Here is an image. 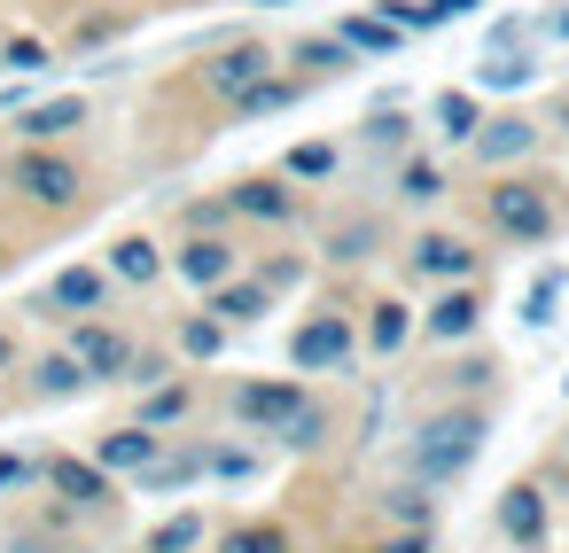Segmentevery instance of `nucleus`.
Masks as SVG:
<instances>
[{
	"instance_id": "nucleus-1",
	"label": "nucleus",
	"mask_w": 569,
	"mask_h": 553,
	"mask_svg": "<svg viewBox=\"0 0 569 553\" xmlns=\"http://www.w3.org/2000/svg\"><path fill=\"white\" fill-rule=\"evenodd\" d=\"M0 188H9L24 211H40V219L87 211V164L71 149H17L9 164H0Z\"/></svg>"
},
{
	"instance_id": "nucleus-2",
	"label": "nucleus",
	"mask_w": 569,
	"mask_h": 553,
	"mask_svg": "<svg viewBox=\"0 0 569 553\" xmlns=\"http://www.w3.org/2000/svg\"><path fill=\"white\" fill-rule=\"evenodd\" d=\"M483 219H491V234H499V242L538 250V242H553L561 203H553V188H546V180H499V188H483Z\"/></svg>"
},
{
	"instance_id": "nucleus-3",
	"label": "nucleus",
	"mask_w": 569,
	"mask_h": 553,
	"mask_svg": "<svg viewBox=\"0 0 569 553\" xmlns=\"http://www.w3.org/2000/svg\"><path fill=\"white\" fill-rule=\"evenodd\" d=\"M476 452H483V413H429V421H421V436H413V467H421L429 483L468 475V467H476Z\"/></svg>"
},
{
	"instance_id": "nucleus-4",
	"label": "nucleus",
	"mask_w": 569,
	"mask_h": 553,
	"mask_svg": "<svg viewBox=\"0 0 569 553\" xmlns=\"http://www.w3.org/2000/svg\"><path fill=\"white\" fill-rule=\"evenodd\" d=\"M63 351L79 359V374L94 382V390H110V382H126V366H133V335L110 320V312H94V320H63Z\"/></svg>"
},
{
	"instance_id": "nucleus-5",
	"label": "nucleus",
	"mask_w": 569,
	"mask_h": 553,
	"mask_svg": "<svg viewBox=\"0 0 569 553\" xmlns=\"http://www.w3.org/2000/svg\"><path fill=\"white\" fill-rule=\"evenodd\" d=\"M273 71H281V56H273L266 40H219V48L203 56V94L234 110V102H242L250 87H266Z\"/></svg>"
},
{
	"instance_id": "nucleus-6",
	"label": "nucleus",
	"mask_w": 569,
	"mask_h": 553,
	"mask_svg": "<svg viewBox=\"0 0 569 553\" xmlns=\"http://www.w3.org/2000/svg\"><path fill=\"white\" fill-rule=\"evenodd\" d=\"M164 273H180L196 296H211L219 281L242 273V250H234V234H180V242L164 250Z\"/></svg>"
},
{
	"instance_id": "nucleus-7",
	"label": "nucleus",
	"mask_w": 569,
	"mask_h": 553,
	"mask_svg": "<svg viewBox=\"0 0 569 553\" xmlns=\"http://www.w3.org/2000/svg\"><path fill=\"white\" fill-rule=\"evenodd\" d=\"M110 273L102 265H63V273H48V289L32 296V312L40 320H94V312H110Z\"/></svg>"
},
{
	"instance_id": "nucleus-8",
	"label": "nucleus",
	"mask_w": 569,
	"mask_h": 553,
	"mask_svg": "<svg viewBox=\"0 0 569 553\" xmlns=\"http://www.w3.org/2000/svg\"><path fill=\"white\" fill-rule=\"evenodd\" d=\"M289 359H297L305 374H343V366L359 359V328H351V312H312V320L289 335Z\"/></svg>"
},
{
	"instance_id": "nucleus-9",
	"label": "nucleus",
	"mask_w": 569,
	"mask_h": 553,
	"mask_svg": "<svg viewBox=\"0 0 569 553\" xmlns=\"http://www.w3.org/2000/svg\"><path fill=\"white\" fill-rule=\"evenodd\" d=\"M40 483H48L71 514H102V506H118V475H102V467L79 460V452H48V460H40Z\"/></svg>"
},
{
	"instance_id": "nucleus-10",
	"label": "nucleus",
	"mask_w": 569,
	"mask_h": 553,
	"mask_svg": "<svg viewBox=\"0 0 569 553\" xmlns=\"http://www.w3.org/2000/svg\"><path fill=\"white\" fill-rule=\"evenodd\" d=\"M227 211H234V219H258V227H297V219H305V195H297V180H281V172H242V180L227 188Z\"/></svg>"
},
{
	"instance_id": "nucleus-11",
	"label": "nucleus",
	"mask_w": 569,
	"mask_h": 553,
	"mask_svg": "<svg viewBox=\"0 0 569 553\" xmlns=\"http://www.w3.org/2000/svg\"><path fill=\"white\" fill-rule=\"evenodd\" d=\"M94 110H87V94H56V102H32V110H17V149H71V133L87 125Z\"/></svg>"
},
{
	"instance_id": "nucleus-12",
	"label": "nucleus",
	"mask_w": 569,
	"mask_h": 553,
	"mask_svg": "<svg viewBox=\"0 0 569 553\" xmlns=\"http://www.w3.org/2000/svg\"><path fill=\"white\" fill-rule=\"evenodd\" d=\"M406 273L413 281H476V242H460V234H445V227H429V234H413V250H406Z\"/></svg>"
},
{
	"instance_id": "nucleus-13",
	"label": "nucleus",
	"mask_w": 569,
	"mask_h": 553,
	"mask_svg": "<svg viewBox=\"0 0 569 553\" xmlns=\"http://www.w3.org/2000/svg\"><path fill=\"white\" fill-rule=\"evenodd\" d=\"M157 452H164V429L118 421V429H102V436H94V452H87V460H94L102 475H118V483H126V475H141V467H157Z\"/></svg>"
},
{
	"instance_id": "nucleus-14",
	"label": "nucleus",
	"mask_w": 569,
	"mask_h": 553,
	"mask_svg": "<svg viewBox=\"0 0 569 553\" xmlns=\"http://www.w3.org/2000/svg\"><path fill=\"white\" fill-rule=\"evenodd\" d=\"M530 149H538V118H522V110H499V118H483V125L468 133V157L491 164V172H499V164H522Z\"/></svg>"
},
{
	"instance_id": "nucleus-15",
	"label": "nucleus",
	"mask_w": 569,
	"mask_h": 553,
	"mask_svg": "<svg viewBox=\"0 0 569 553\" xmlns=\"http://www.w3.org/2000/svg\"><path fill=\"white\" fill-rule=\"evenodd\" d=\"M227 405H234V421H242V429H266V436H281V429L297 421L305 390H297V382H242Z\"/></svg>"
},
{
	"instance_id": "nucleus-16",
	"label": "nucleus",
	"mask_w": 569,
	"mask_h": 553,
	"mask_svg": "<svg viewBox=\"0 0 569 553\" xmlns=\"http://www.w3.org/2000/svg\"><path fill=\"white\" fill-rule=\"evenodd\" d=\"M476 320H483V296H476V281H452V289H437V304L413 320L429 343H468L476 335Z\"/></svg>"
},
{
	"instance_id": "nucleus-17",
	"label": "nucleus",
	"mask_w": 569,
	"mask_h": 553,
	"mask_svg": "<svg viewBox=\"0 0 569 553\" xmlns=\"http://www.w3.org/2000/svg\"><path fill=\"white\" fill-rule=\"evenodd\" d=\"M102 273H110V289H157L164 281V242L157 234H118Z\"/></svg>"
},
{
	"instance_id": "nucleus-18",
	"label": "nucleus",
	"mask_w": 569,
	"mask_h": 553,
	"mask_svg": "<svg viewBox=\"0 0 569 553\" xmlns=\"http://www.w3.org/2000/svg\"><path fill=\"white\" fill-rule=\"evenodd\" d=\"M203 312H211L219 328H250V320L273 312V289H266L258 273H234V281H219V289L203 296Z\"/></svg>"
},
{
	"instance_id": "nucleus-19",
	"label": "nucleus",
	"mask_w": 569,
	"mask_h": 553,
	"mask_svg": "<svg viewBox=\"0 0 569 553\" xmlns=\"http://www.w3.org/2000/svg\"><path fill=\"white\" fill-rule=\"evenodd\" d=\"M375 250H382V219H375V211H343V219H328V250H320L328 265H367Z\"/></svg>"
},
{
	"instance_id": "nucleus-20",
	"label": "nucleus",
	"mask_w": 569,
	"mask_h": 553,
	"mask_svg": "<svg viewBox=\"0 0 569 553\" xmlns=\"http://www.w3.org/2000/svg\"><path fill=\"white\" fill-rule=\"evenodd\" d=\"M24 374H32V382H24V398H40V405H63V398H79V390H94V382L79 374V359L63 351V343H56V351H40V359H32Z\"/></svg>"
},
{
	"instance_id": "nucleus-21",
	"label": "nucleus",
	"mask_w": 569,
	"mask_h": 553,
	"mask_svg": "<svg viewBox=\"0 0 569 553\" xmlns=\"http://www.w3.org/2000/svg\"><path fill=\"white\" fill-rule=\"evenodd\" d=\"M499 530L515 545H546V491L538 483H507L499 491Z\"/></svg>"
},
{
	"instance_id": "nucleus-22",
	"label": "nucleus",
	"mask_w": 569,
	"mask_h": 553,
	"mask_svg": "<svg viewBox=\"0 0 569 553\" xmlns=\"http://www.w3.org/2000/svg\"><path fill=\"white\" fill-rule=\"evenodd\" d=\"M289 63H297V79H305V87H320V79H343L359 56H351L336 32H312V40H297V48H289Z\"/></svg>"
},
{
	"instance_id": "nucleus-23",
	"label": "nucleus",
	"mask_w": 569,
	"mask_h": 553,
	"mask_svg": "<svg viewBox=\"0 0 569 553\" xmlns=\"http://www.w3.org/2000/svg\"><path fill=\"white\" fill-rule=\"evenodd\" d=\"M445 188H452V180H445V164H437V157H406V164L390 172V203H413V211H429Z\"/></svg>"
},
{
	"instance_id": "nucleus-24",
	"label": "nucleus",
	"mask_w": 569,
	"mask_h": 553,
	"mask_svg": "<svg viewBox=\"0 0 569 553\" xmlns=\"http://www.w3.org/2000/svg\"><path fill=\"white\" fill-rule=\"evenodd\" d=\"M406 335H413V304L406 296H375L367 304V351H406Z\"/></svg>"
},
{
	"instance_id": "nucleus-25",
	"label": "nucleus",
	"mask_w": 569,
	"mask_h": 553,
	"mask_svg": "<svg viewBox=\"0 0 569 553\" xmlns=\"http://www.w3.org/2000/svg\"><path fill=\"white\" fill-rule=\"evenodd\" d=\"M429 118H437V141H460V149H468V133L483 125V102H476L468 87H445V94L429 102Z\"/></svg>"
},
{
	"instance_id": "nucleus-26",
	"label": "nucleus",
	"mask_w": 569,
	"mask_h": 553,
	"mask_svg": "<svg viewBox=\"0 0 569 553\" xmlns=\"http://www.w3.org/2000/svg\"><path fill=\"white\" fill-rule=\"evenodd\" d=\"M305 102V79L297 71H273L266 87H250L242 102H234V118H281V110H297Z\"/></svg>"
},
{
	"instance_id": "nucleus-27",
	"label": "nucleus",
	"mask_w": 569,
	"mask_h": 553,
	"mask_svg": "<svg viewBox=\"0 0 569 553\" xmlns=\"http://www.w3.org/2000/svg\"><path fill=\"white\" fill-rule=\"evenodd\" d=\"M227 335H234V328H219L211 312H188V320L172 328V351H180V359H196V366H211V359L227 351Z\"/></svg>"
},
{
	"instance_id": "nucleus-28",
	"label": "nucleus",
	"mask_w": 569,
	"mask_h": 553,
	"mask_svg": "<svg viewBox=\"0 0 569 553\" xmlns=\"http://www.w3.org/2000/svg\"><path fill=\"white\" fill-rule=\"evenodd\" d=\"M188 405H196V382H149L141 390V429H172V421H188Z\"/></svg>"
},
{
	"instance_id": "nucleus-29",
	"label": "nucleus",
	"mask_w": 569,
	"mask_h": 553,
	"mask_svg": "<svg viewBox=\"0 0 569 553\" xmlns=\"http://www.w3.org/2000/svg\"><path fill=\"white\" fill-rule=\"evenodd\" d=\"M336 40H343L351 56H398V40H406V32H398L390 17H343V32H336Z\"/></svg>"
},
{
	"instance_id": "nucleus-30",
	"label": "nucleus",
	"mask_w": 569,
	"mask_h": 553,
	"mask_svg": "<svg viewBox=\"0 0 569 553\" xmlns=\"http://www.w3.org/2000/svg\"><path fill=\"white\" fill-rule=\"evenodd\" d=\"M406 141H413V118H406L398 102H375V110H367V149H390V157H406Z\"/></svg>"
},
{
	"instance_id": "nucleus-31",
	"label": "nucleus",
	"mask_w": 569,
	"mask_h": 553,
	"mask_svg": "<svg viewBox=\"0 0 569 553\" xmlns=\"http://www.w3.org/2000/svg\"><path fill=\"white\" fill-rule=\"evenodd\" d=\"M336 141H297L289 157H281V180H336Z\"/></svg>"
},
{
	"instance_id": "nucleus-32",
	"label": "nucleus",
	"mask_w": 569,
	"mask_h": 553,
	"mask_svg": "<svg viewBox=\"0 0 569 553\" xmlns=\"http://www.w3.org/2000/svg\"><path fill=\"white\" fill-rule=\"evenodd\" d=\"M507 32H515V24H507ZM530 71H538V63H530L522 48L507 56V48L491 40V56H483V71H476V79H483V87H530Z\"/></svg>"
},
{
	"instance_id": "nucleus-33",
	"label": "nucleus",
	"mask_w": 569,
	"mask_h": 553,
	"mask_svg": "<svg viewBox=\"0 0 569 553\" xmlns=\"http://www.w3.org/2000/svg\"><path fill=\"white\" fill-rule=\"evenodd\" d=\"M203 545V514H172V522H157L149 530V545L141 553H196Z\"/></svg>"
},
{
	"instance_id": "nucleus-34",
	"label": "nucleus",
	"mask_w": 569,
	"mask_h": 553,
	"mask_svg": "<svg viewBox=\"0 0 569 553\" xmlns=\"http://www.w3.org/2000/svg\"><path fill=\"white\" fill-rule=\"evenodd\" d=\"M219 553H289V537H281L273 522H242V530L219 537Z\"/></svg>"
},
{
	"instance_id": "nucleus-35",
	"label": "nucleus",
	"mask_w": 569,
	"mask_h": 553,
	"mask_svg": "<svg viewBox=\"0 0 569 553\" xmlns=\"http://www.w3.org/2000/svg\"><path fill=\"white\" fill-rule=\"evenodd\" d=\"M0 63H9V71H48V63H56V48H48V40H32V32H9V40H0Z\"/></svg>"
},
{
	"instance_id": "nucleus-36",
	"label": "nucleus",
	"mask_w": 569,
	"mask_h": 553,
	"mask_svg": "<svg viewBox=\"0 0 569 553\" xmlns=\"http://www.w3.org/2000/svg\"><path fill=\"white\" fill-rule=\"evenodd\" d=\"M227 219H234V211H227V195H203V203H188V211H180V234H227Z\"/></svg>"
},
{
	"instance_id": "nucleus-37",
	"label": "nucleus",
	"mask_w": 569,
	"mask_h": 553,
	"mask_svg": "<svg viewBox=\"0 0 569 553\" xmlns=\"http://www.w3.org/2000/svg\"><path fill=\"white\" fill-rule=\"evenodd\" d=\"M24 483H40V460H24V452H0V499H17Z\"/></svg>"
},
{
	"instance_id": "nucleus-38",
	"label": "nucleus",
	"mask_w": 569,
	"mask_h": 553,
	"mask_svg": "<svg viewBox=\"0 0 569 553\" xmlns=\"http://www.w3.org/2000/svg\"><path fill=\"white\" fill-rule=\"evenodd\" d=\"M553 296H561V273H546V281L522 296V320H530V328H546V320H553Z\"/></svg>"
},
{
	"instance_id": "nucleus-39",
	"label": "nucleus",
	"mask_w": 569,
	"mask_h": 553,
	"mask_svg": "<svg viewBox=\"0 0 569 553\" xmlns=\"http://www.w3.org/2000/svg\"><path fill=\"white\" fill-rule=\"evenodd\" d=\"M390 514L421 530V522H429V491H421V483H398V491H390Z\"/></svg>"
},
{
	"instance_id": "nucleus-40",
	"label": "nucleus",
	"mask_w": 569,
	"mask_h": 553,
	"mask_svg": "<svg viewBox=\"0 0 569 553\" xmlns=\"http://www.w3.org/2000/svg\"><path fill=\"white\" fill-rule=\"evenodd\" d=\"M0 553H63V537L56 530H9V545Z\"/></svg>"
},
{
	"instance_id": "nucleus-41",
	"label": "nucleus",
	"mask_w": 569,
	"mask_h": 553,
	"mask_svg": "<svg viewBox=\"0 0 569 553\" xmlns=\"http://www.w3.org/2000/svg\"><path fill=\"white\" fill-rule=\"evenodd\" d=\"M258 281L281 296V289H297V281H305V258H273V265H258Z\"/></svg>"
},
{
	"instance_id": "nucleus-42",
	"label": "nucleus",
	"mask_w": 569,
	"mask_h": 553,
	"mask_svg": "<svg viewBox=\"0 0 569 553\" xmlns=\"http://www.w3.org/2000/svg\"><path fill=\"white\" fill-rule=\"evenodd\" d=\"M468 9H483V0H429V17H437V24H452V17H468Z\"/></svg>"
},
{
	"instance_id": "nucleus-43",
	"label": "nucleus",
	"mask_w": 569,
	"mask_h": 553,
	"mask_svg": "<svg viewBox=\"0 0 569 553\" xmlns=\"http://www.w3.org/2000/svg\"><path fill=\"white\" fill-rule=\"evenodd\" d=\"M0 374H17V328H0Z\"/></svg>"
},
{
	"instance_id": "nucleus-44",
	"label": "nucleus",
	"mask_w": 569,
	"mask_h": 553,
	"mask_svg": "<svg viewBox=\"0 0 569 553\" xmlns=\"http://www.w3.org/2000/svg\"><path fill=\"white\" fill-rule=\"evenodd\" d=\"M546 32H553V40H569V0H561V9L546 17Z\"/></svg>"
},
{
	"instance_id": "nucleus-45",
	"label": "nucleus",
	"mask_w": 569,
	"mask_h": 553,
	"mask_svg": "<svg viewBox=\"0 0 569 553\" xmlns=\"http://www.w3.org/2000/svg\"><path fill=\"white\" fill-rule=\"evenodd\" d=\"M382 553H421V530H406V537H390Z\"/></svg>"
}]
</instances>
